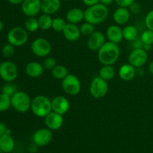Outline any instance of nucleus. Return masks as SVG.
<instances>
[{
    "instance_id": "nucleus-1",
    "label": "nucleus",
    "mask_w": 153,
    "mask_h": 153,
    "mask_svg": "<svg viewBox=\"0 0 153 153\" xmlns=\"http://www.w3.org/2000/svg\"><path fill=\"white\" fill-rule=\"evenodd\" d=\"M97 52V58L102 65H114L120 55L119 45L110 41H106Z\"/></svg>"
},
{
    "instance_id": "nucleus-2",
    "label": "nucleus",
    "mask_w": 153,
    "mask_h": 153,
    "mask_svg": "<svg viewBox=\"0 0 153 153\" xmlns=\"http://www.w3.org/2000/svg\"><path fill=\"white\" fill-rule=\"evenodd\" d=\"M108 6L98 3L88 7L85 10V20L94 25H99L105 21L108 16Z\"/></svg>"
},
{
    "instance_id": "nucleus-3",
    "label": "nucleus",
    "mask_w": 153,
    "mask_h": 153,
    "mask_svg": "<svg viewBox=\"0 0 153 153\" xmlns=\"http://www.w3.org/2000/svg\"><path fill=\"white\" fill-rule=\"evenodd\" d=\"M31 111L34 116L45 118L52 111V100L44 95H37L31 100Z\"/></svg>"
},
{
    "instance_id": "nucleus-4",
    "label": "nucleus",
    "mask_w": 153,
    "mask_h": 153,
    "mask_svg": "<svg viewBox=\"0 0 153 153\" xmlns=\"http://www.w3.org/2000/svg\"><path fill=\"white\" fill-rule=\"evenodd\" d=\"M31 99L24 91H16L11 97V107L21 114H25L31 110Z\"/></svg>"
},
{
    "instance_id": "nucleus-5",
    "label": "nucleus",
    "mask_w": 153,
    "mask_h": 153,
    "mask_svg": "<svg viewBox=\"0 0 153 153\" xmlns=\"http://www.w3.org/2000/svg\"><path fill=\"white\" fill-rule=\"evenodd\" d=\"M7 40L9 43L15 47H20L28 42V32L22 27H13L7 33Z\"/></svg>"
},
{
    "instance_id": "nucleus-6",
    "label": "nucleus",
    "mask_w": 153,
    "mask_h": 153,
    "mask_svg": "<svg viewBox=\"0 0 153 153\" xmlns=\"http://www.w3.org/2000/svg\"><path fill=\"white\" fill-rule=\"evenodd\" d=\"M61 87L65 94L74 97L80 93L82 84L76 75L69 73L63 80H61Z\"/></svg>"
},
{
    "instance_id": "nucleus-7",
    "label": "nucleus",
    "mask_w": 153,
    "mask_h": 153,
    "mask_svg": "<svg viewBox=\"0 0 153 153\" xmlns=\"http://www.w3.org/2000/svg\"><path fill=\"white\" fill-rule=\"evenodd\" d=\"M31 50L35 56L38 58H46L49 56L52 51V45L46 38L37 37L31 43Z\"/></svg>"
},
{
    "instance_id": "nucleus-8",
    "label": "nucleus",
    "mask_w": 153,
    "mask_h": 153,
    "mask_svg": "<svg viewBox=\"0 0 153 153\" xmlns=\"http://www.w3.org/2000/svg\"><path fill=\"white\" fill-rule=\"evenodd\" d=\"M90 94L94 98L101 99L105 97L108 91V84L100 76H96L91 81L89 88Z\"/></svg>"
},
{
    "instance_id": "nucleus-9",
    "label": "nucleus",
    "mask_w": 153,
    "mask_h": 153,
    "mask_svg": "<svg viewBox=\"0 0 153 153\" xmlns=\"http://www.w3.org/2000/svg\"><path fill=\"white\" fill-rule=\"evenodd\" d=\"M18 67L10 61H3L0 64V78L5 82H13L18 77Z\"/></svg>"
},
{
    "instance_id": "nucleus-10",
    "label": "nucleus",
    "mask_w": 153,
    "mask_h": 153,
    "mask_svg": "<svg viewBox=\"0 0 153 153\" xmlns=\"http://www.w3.org/2000/svg\"><path fill=\"white\" fill-rule=\"evenodd\" d=\"M128 63L136 69L141 68L148 61L147 52L143 49H133L128 55Z\"/></svg>"
},
{
    "instance_id": "nucleus-11",
    "label": "nucleus",
    "mask_w": 153,
    "mask_h": 153,
    "mask_svg": "<svg viewBox=\"0 0 153 153\" xmlns=\"http://www.w3.org/2000/svg\"><path fill=\"white\" fill-rule=\"evenodd\" d=\"M53 138L52 131L48 128H39L32 135V142L38 146H45L51 143Z\"/></svg>"
},
{
    "instance_id": "nucleus-12",
    "label": "nucleus",
    "mask_w": 153,
    "mask_h": 153,
    "mask_svg": "<svg viewBox=\"0 0 153 153\" xmlns=\"http://www.w3.org/2000/svg\"><path fill=\"white\" fill-rule=\"evenodd\" d=\"M21 10L28 17L36 16L41 12V0H24L21 4Z\"/></svg>"
},
{
    "instance_id": "nucleus-13",
    "label": "nucleus",
    "mask_w": 153,
    "mask_h": 153,
    "mask_svg": "<svg viewBox=\"0 0 153 153\" xmlns=\"http://www.w3.org/2000/svg\"><path fill=\"white\" fill-rule=\"evenodd\" d=\"M106 42V37L102 32L95 31L88 37L87 46L91 51H98Z\"/></svg>"
},
{
    "instance_id": "nucleus-14",
    "label": "nucleus",
    "mask_w": 153,
    "mask_h": 153,
    "mask_svg": "<svg viewBox=\"0 0 153 153\" xmlns=\"http://www.w3.org/2000/svg\"><path fill=\"white\" fill-rule=\"evenodd\" d=\"M64 121L63 115L54 111L50 112L44 118L45 125L46 128H49L52 131H57L60 129L64 124Z\"/></svg>"
},
{
    "instance_id": "nucleus-15",
    "label": "nucleus",
    "mask_w": 153,
    "mask_h": 153,
    "mask_svg": "<svg viewBox=\"0 0 153 153\" xmlns=\"http://www.w3.org/2000/svg\"><path fill=\"white\" fill-rule=\"evenodd\" d=\"M70 108V102L64 96H57L52 100V111L64 115L68 112Z\"/></svg>"
},
{
    "instance_id": "nucleus-16",
    "label": "nucleus",
    "mask_w": 153,
    "mask_h": 153,
    "mask_svg": "<svg viewBox=\"0 0 153 153\" xmlns=\"http://www.w3.org/2000/svg\"><path fill=\"white\" fill-rule=\"evenodd\" d=\"M106 37L108 41L119 44L123 40V28L119 25H111L106 30Z\"/></svg>"
},
{
    "instance_id": "nucleus-17",
    "label": "nucleus",
    "mask_w": 153,
    "mask_h": 153,
    "mask_svg": "<svg viewBox=\"0 0 153 153\" xmlns=\"http://www.w3.org/2000/svg\"><path fill=\"white\" fill-rule=\"evenodd\" d=\"M63 35L66 40L70 42H76L79 39L81 34L80 28L78 26L77 24H73L67 22V25L62 31Z\"/></svg>"
},
{
    "instance_id": "nucleus-18",
    "label": "nucleus",
    "mask_w": 153,
    "mask_h": 153,
    "mask_svg": "<svg viewBox=\"0 0 153 153\" xmlns=\"http://www.w3.org/2000/svg\"><path fill=\"white\" fill-rule=\"evenodd\" d=\"M131 12L128 7H118L113 13V19L117 25H125L131 18Z\"/></svg>"
},
{
    "instance_id": "nucleus-19",
    "label": "nucleus",
    "mask_w": 153,
    "mask_h": 153,
    "mask_svg": "<svg viewBox=\"0 0 153 153\" xmlns=\"http://www.w3.org/2000/svg\"><path fill=\"white\" fill-rule=\"evenodd\" d=\"M61 5V0H41V12L52 16L59 10Z\"/></svg>"
},
{
    "instance_id": "nucleus-20",
    "label": "nucleus",
    "mask_w": 153,
    "mask_h": 153,
    "mask_svg": "<svg viewBox=\"0 0 153 153\" xmlns=\"http://www.w3.org/2000/svg\"><path fill=\"white\" fill-rule=\"evenodd\" d=\"M44 67L43 64L37 61H31L25 66V71L27 76L32 79L39 78L43 75L44 72Z\"/></svg>"
},
{
    "instance_id": "nucleus-21",
    "label": "nucleus",
    "mask_w": 153,
    "mask_h": 153,
    "mask_svg": "<svg viewBox=\"0 0 153 153\" xmlns=\"http://www.w3.org/2000/svg\"><path fill=\"white\" fill-rule=\"evenodd\" d=\"M119 76L124 82H129L131 81L137 74V70L134 67H133L129 63L124 64L120 67Z\"/></svg>"
},
{
    "instance_id": "nucleus-22",
    "label": "nucleus",
    "mask_w": 153,
    "mask_h": 153,
    "mask_svg": "<svg viewBox=\"0 0 153 153\" xmlns=\"http://www.w3.org/2000/svg\"><path fill=\"white\" fill-rule=\"evenodd\" d=\"M67 22L79 24L85 20V11L79 7H73L68 10L66 14Z\"/></svg>"
},
{
    "instance_id": "nucleus-23",
    "label": "nucleus",
    "mask_w": 153,
    "mask_h": 153,
    "mask_svg": "<svg viewBox=\"0 0 153 153\" xmlns=\"http://www.w3.org/2000/svg\"><path fill=\"white\" fill-rule=\"evenodd\" d=\"M15 141L10 134H4L0 137V149L4 153H10L14 149Z\"/></svg>"
},
{
    "instance_id": "nucleus-24",
    "label": "nucleus",
    "mask_w": 153,
    "mask_h": 153,
    "mask_svg": "<svg viewBox=\"0 0 153 153\" xmlns=\"http://www.w3.org/2000/svg\"><path fill=\"white\" fill-rule=\"evenodd\" d=\"M116 71L113 65H102L99 70V76L105 81H110L114 78Z\"/></svg>"
},
{
    "instance_id": "nucleus-25",
    "label": "nucleus",
    "mask_w": 153,
    "mask_h": 153,
    "mask_svg": "<svg viewBox=\"0 0 153 153\" xmlns=\"http://www.w3.org/2000/svg\"><path fill=\"white\" fill-rule=\"evenodd\" d=\"M123 39L127 41L131 42L139 37L138 30L137 27L134 25H126L125 28H123Z\"/></svg>"
},
{
    "instance_id": "nucleus-26",
    "label": "nucleus",
    "mask_w": 153,
    "mask_h": 153,
    "mask_svg": "<svg viewBox=\"0 0 153 153\" xmlns=\"http://www.w3.org/2000/svg\"><path fill=\"white\" fill-rule=\"evenodd\" d=\"M38 23L39 27L43 31H47L52 28V16L48 14H45V13H42L38 18Z\"/></svg>"
},
{
    "instance_id": "nucleus-27",
    "label": "nucleus",
    "mask_w": 153,
    "mask_h": 153,
    "mask_svg": "<svg viewBox=\"0 0 153 153\" xmlns=\"http://www.w3.org/2000/svg\"><path fill=\"white\" fill-rule=\"evenodd\" d=\"M52 76L58 80H63L69 74L67 67L61 64H57L52 70Z\"/></svg>"
},
{
    "instance_id": "nucleus-28",
    "label": "nucleus",
    "mask_w": 153,
    "mask_h": 153,
    "mask_svg": "<svg viewBox=\"0 0 153 153\" xmlns=\"http://www.w3.org/2000/svg\"><path fill=\"white\" fill-rule=\"evenodd\" d=\"M24 28L26 29L28 32H35L40 28L38 23V19L35 16L27 17L24 23Z\"/></svg>"
},
{
    "instance_id": "nucleus-29",
    "label": "nucleus",
    "mask_w": 153,
    "mask_h": 153,
    "mask_svg": "<svg viewBox=\"0 0 153 153\" xmlns=\"http://www.w3.org/2000/svg\"><path fill=\"white\" fill-rule=\"evenodd\" d=\"M11 107V97L6 94H0V112H4Z\"/></svg>"
},
{
    "instance_id": "nucleus-30",
    "label": "nucleus",
    "mask_w": 153,
    "mask_h": 153,
    "mask_svg": "<svg viewBox=\"0 0 153 153\" xmlns=\"http://www.w3.org/2000/svg\"><path fill=\"white\" fill-rule=\"evenodd\" d=\"M67 21H66L64 18H54L53 21H52V28L54 31H57V32H62V31H64L65 26L67 25Z\"/></svg>"
},
{
    "instance_id": "nucleus-31",
    "label": "nucleus",
    "mask_w": 153,
    "mask_h": 153,
    "mask_svg": "<svg viewBox=\"0 0 153 153\" xmlns=\"http://www.w3.org/2000/svg\"><path fill=\"white\" fill-rule=\"evenodd\" d=\"M94 26H95V25L90 23V22H83V23L80 25V27H79V28H80L81 34L83 36L89 37L91 34H92L95 31V27Z\"/></svg>"
},
{
    "instance_id": "nucleus-32",
    "label": "nucleus",
    "mask_w": 153,
    "mask_h": 153,
    "mask_svg": "<svg viewBox=\"0 0 153 153\" xmlns=\"http://www.w3.org/2000/svg\"><path fill=\"white\" fill-rule=\"evenodd\" d=\"M140 39L144 44H153V31L146 28L141 33Z\"/></svg>"
},
{
    "instance_id": "nucleus-33",
    "label": "nucleus",
    "mask_w": 153,
    "mask_h": 153,
    "mask_svg": "<svg viewBox=\"0 0 153 153\" xmlns=\"http://www.w3.org/2000/svg\"><path fill=\"white\" fill-rule=\"evenodd\" d=\"M15 53V46L11 45L10 43H7V44L4 45L1 49V55L4 58H10L13 56Z\"/></svg>"
},
{
    "instance_id": "nucleus-34",
    "label": "nucleus",
    "mask_w": 153,
    "mask_h": 153,
    "mask_svg": "<svg viewBox=\"0 0 153 153\" xmlns=\"http://www.w3.org/2000/svg\"><path fill=\"white\" fill-rule=\"evenodd\" d=\"M16 91H17L16 86L15 85H13L12 82H7V83L2 87V89H1V93H3V94H6V95L9 96V97H11Z\"/></svg>"
},
{
    "instance_id": "nucleus-35",
    "label": "nucleus",
    "mask_w": 153,
    "mask_h": 153,
    "mask_svg": "<svg viewBox=\"0 0 153 153\" xmlns=\"http://www.w3.org/2000/svg\"><path fill=\"white\" fill-rule=\"evenodd\" d=\"M42 64H43L45 70H52V69L57 65V61L54 58H52V57L47 56L45 58L44 60H43Z\"/></svg>"
},
{
    "instance_id": "nucleus-36",
    "label": "nucleus",
    "mask_w": 153,
    "mask_h": 153,
    "mask_svg": "<svg viewBox=\"0 0 153 153\" xmlns=\"http://www.w3.org/2000/svg\"><path fill=\"white\" fill-rule=\"evenodd\" d=\"M144 22L146 28L153 31V9L149 10L147 13V14L146 15Z\"/></svg>"
},
{
    "instance_id": "nucleus-37",
    "label": "nucleus",
    "mask_w": 153,
    "mask_h": 153,
    "mask_svg": "<svg viewBox=\"0 0 153 153\" xmlns=\"http://www.w3.org/2000/svg\"><path fill=\"white\" fill-rule=\"evenodd\" d=\"M129 11L131 12V13H133V14H137V13H140V10H141V6L139 4L138 2L134 1L129 7H128Z\"/></svg>"
},
{
    "instance_id": "nucleus-38",
    "label": "nucleus",
    "mask_w": 153,
    "mask_h": 153,
    "mask_svg": "<svg viewBox=\"0 0 153 153\" xmlns=\"http://www.w3.org/2000/svg\"><path fill=\"white\" fill-rule=\"evenodd\" d=\"M135 0H114L116 4L119 7H128L131 4H132Z\"/></svg>"
},
{
    "instance_id": "nucleus-39",
    "label": "nucleus",
    "mask_w": 153,
    "mask_h": 153,
    "mask_svg": "<svg viewBox=\"0 0 153 153\" xmlns=\"http://www.w3.org/2000/svg\"><path fill=\"white\" fill-rule=\"evenodd\" d=\"M132 43V48L133 49H143V46L144 43H143V41L141 40L140 37H137V39H135L134 40L131 41Z\"/></svg>"
},
{
    "instance_id": "nucleus-40",
    "label": "nucleus",
    "mask_w": 153,
    "mask_h": 153,
    "mask_svg": "<svg viewBox=\"0 0 153 153\" xmlns=\"http://www.w3.org/2000/svg\"><path fill=\"white\" fill-rule=\"evenodd\" d=\"M82 1L88 7H90V6L94 5V4H97L98 3H100V0H82Z\"/></svg>"
},
{
    "instance_id": "nucleus-41",
    "label": "nucleus",
    "mask_w": 153,
    "mask_h": 153,
    "mask_svg": "<svg viewBox=\"0 0 153 153\" xmlns=\"http://www.w3.org/2000/svg\"><path fill=\"white\" fill-rule=\"evenodd\" d=\"M39 146L37 145H36L34 143H31V144L28 146V152L31 153H35L37 151V149H38Z\"/></svg>"
},
{
    "instance_id": "nucleus-42",
    "label": "nucleus",
    "mask_w": 153,
    "mask_h": 153,
    "mask_svg": "<svg viewBox=\"0 0 153 153\" xmlns=\"http://www.w3.org/2000/svg\"><path fill=\"white\" fill-rule=\"evenodd\" d=\"M7 128L6 126L2 122H0V137L5 134Z\"/></svg>"
},
{
    "instance_id": "nucleus-43",
    "label": "nucleus",
    "mask_w": 153,
    "mask_h": 153,
    "mask_svg": "<svg viewBox=\"0 0 153 153\" xmlns=\"http://www.w3.org/2000/svg\"><path fill=\"white\" fill-rule=\"evenodd\" d=\"M114 1V0H100V3L104 4L105 6L111 5Z\"/></svg>"
},
{
    "instance_id": "nucleus-44",
    "label": "nucleus",
    "mask_w": 153,
    "mask_h": 153,
    "mask_svg": "<svg viewBox=\"0 0 153 153\" xmlns=\"http://www.w3.org/2000/svg\"><path fill=\"white\" fill-rule=\"evenodd\" d=\"M7 1L12 4H22L24 0H7Z\"/></svg>"
},
{
    "instance_id": "nucleus-45",
    "label": "nucleus",
    "mask_w": 153,
    "mask_h": 153,
    "mask_svg": "<svg viewBox=\"0 0 153 153\" xmlns=\"http://www.w3.org/2000/svg\"><path fill=\"white\" fill-rule=\"evenodd\" d=\"M152 45L150 44H143V49H144L146 52H149V51H150L151 49H152Z\"/></svg>"
},
{
    "instance_id": "nucleus-46",
    "label": "nucleus",
    "mask_w": 153,
    "mask_h": 153,
    "mask_svg": "<svg viewBox=\"0 0 153 153\" xmlns=\"http://www.w3.org/2000/svg\"><path fill=\"white\" fill-rule=\"evenodd\" d=\"M148 70L151 74L153 75V61L149 63V66H148Z\"/></svg>"
},
{
    "instance_id": "nucleus-47",
    "label": "nucleus",
    "mask_w": 153,
    "mask_h": 153,
    "mask_svg": "<svg viewBox=\"0 0 153 153\" xmlns=\"http://www.w3.org/2000/svg\"><path fill=\"white\" fill-rule=\"evenodd\" d=\"M3 28H4V24H3L2 21L0 19V32L3 30Z\"/></svg>"
},
{
    "instance_id": "nucleus-48",
    "label": "nucleus",
    "mask_w": 153,
    "mask_h": 153,
    "mask_svg": "<svg viewBox=\"0 0 153 153\" xmlns=\"http://www.w3.org/2000/svg\"><path fill=\"white\" fill-rule=\"evenodd\" d=\"M0 153H4V152H2V150H1V149H0Z\"/></svg>"
},
{
    "instance_id": "nucleus-49",
    "label": "nucleus",
    "mask_w": 153,
    "mask_h": 153,
    "mask_svg": "<svg viewBox=\"0 0 153 153\" xmlns=\"http://www.w3.org/2000/svg\"><path fill=\"white\" fill-rule=\"evenodd\" d=\"M64 1H70V0H64Z\"/></svg>"
},
{
    "instance_id": "nucleus-50",
    "label": "nucleus",
    "mask_w": 153,
    "mask_h": 153,
    "mask_svg": "<svg viewBox=\"0 0 153 153\" xmlns=\"http://www.w3.org/2000/svg\"><path fill=\"white\" fill-rule=\"evenodd\" d=\"M0 64H1V62H0Z\"/></svg>"
}]
</instances>
